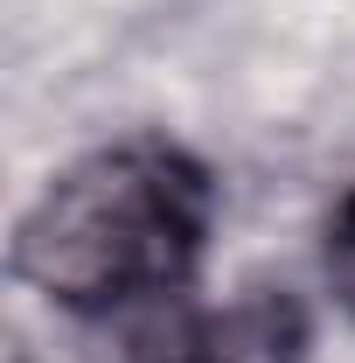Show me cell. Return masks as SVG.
Segmentation results:
<instances>
[{"label": "cell", "instance_id": "obj_1", "mask_svg": "<svg viewBox=\"0 0 355 363\" xmlns=\"http://www.w3.org/2000/svg\"><path fill=\"white\" fill-rule=\"evenodd\" d=\"M216 217L195 154L168 140H119L70 161L14 230V272L77 315H105L181 286Z\"/></svg>", "mask_w": 355, "mask_h": 363}, {"label": "cell", "instance_id": "obj_2", "mask_svg": "<svg viewBox=\"0 0 355 363\" xmlns=\"http://www.w3.org/2000/svg\"><path fill=\"white\" fill-rule=\"evenodd\" d=\"M300 357H307V315L293 294H272V286H251L223 308H195L133 350V363H300Z\"/></svg>", "mask_w": 355, "mask_h": 363}, {"label": "cell", "instance_id": "obj_3", "mask_svg": "<svg viewBox=\"0 0 355 363\" xmlns=\"http://www.w3.org/2000/svg\"><path fill=\"white\" fill-rule=\"evenodd\" d=\"M320 259H327V286H334V301L355 315V189L334 203V217H327V238H320Z\"/></svg>", "mask_w": 355, "mask_h": 363}]
</instances>
